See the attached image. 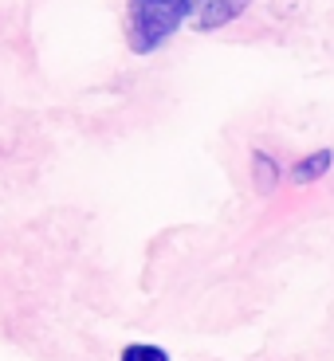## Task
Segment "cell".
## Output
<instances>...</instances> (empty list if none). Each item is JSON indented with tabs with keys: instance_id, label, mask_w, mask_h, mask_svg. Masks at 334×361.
I'll return each instance as SVG.
<instances>
[{
	"instance_id": "6da1fadb",
	"label": "cell",
	"mask_w": 334,
	"mask_h": 361,
	"mask_svg": "<svg viewBox=\"0 0 334 361\" xmlns=\"http://www.w3.org/2000/svg\"><path fill=\"white\" fill-rule=\"evenodd\" d=\"M193 4L197 0H130V20H126L130 47L138 55L154 51L181 27V20L193 12Z\"/></svg>"
},
{
	"instance_id": "7a4b0ae2",
	"label": "cell",
	"mask_w": 334,
	"mask_h": 361,
	"mask_svg": "<svg viewBox=\"0 0 334 361\" xmlns=\"http://www.w3.org/2000/svg\"><path fill=\"white\" fill-rule=\"evenodd\" d=\"M244 8H248V0H197V4H193V16H197L201 32H213V27L236 20Z\"/></svg>"
},
{
	"instance_id": "3957f363",
	"label": "cell",
	"mask_w": 334,
	"mask_h": 361,
	"mask_svg": "<svg viewBox=\"0 0 334 361\" xmlns=\"http://www.w3.org/2000/svg\"><path fill=\"white\" fill-rule=\"evenodd\" d=\"M330 165H334V154H330V149H315L311 157H303V161L291 169V177H295L299 185H311V180H318L326 169H330Z\"/></svg>"
},
{
	"instance_id": "277c9868",
	"label": "cell",
	"mask_w": 334,
	"mask_h": 361,
	"mask_svg": "<svg viewBox=\"0 0 334 361\" xmlns=\"http://www.w3.org/2000/svg\"><path fill=\"white\" fill-rule=\"evenodd\" d=\"M118 361H169V353L162 345H126Z\"/></svg>"
}]
</instances>
